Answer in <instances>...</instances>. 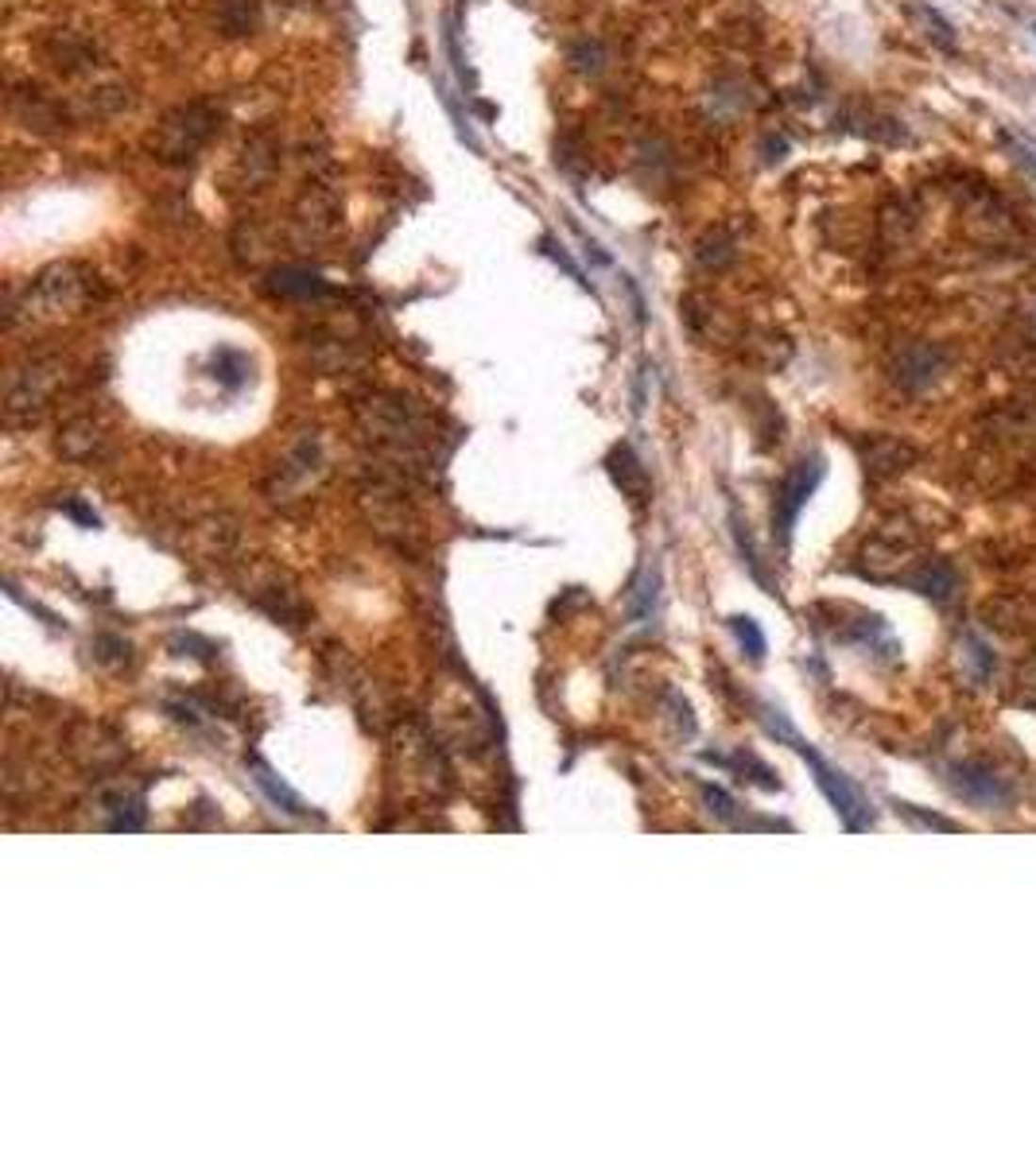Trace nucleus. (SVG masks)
I'll return each instance as SVG.
<instances>
[{"label":"nucleus","mask_w":1036,"mask_h":1164,"mask_svg":"<svg viewBox=\"0 0 1036 1164\" xmlns=\"http://www.w3.org/2000/svg\"><path fill=\"white\" fill-rule=\"evenodd\" d=\"M703 800L710 803V812H715L719 819H734V800H730L722 788H715V784H703Z\"/></svg>","instance_id":"obj_20"},{"label":"nucleus","mask_w":1036,"mask_h":1164,"mask_svg":"<svg viewBox=\"0 0 1036 1164\" xmlns=\"http://www.w3.org/2000/svg\"><path fill=\"white\" fill-rule=\"evenodd\" d=\"M970 656H975V664H979V671H982V675H990V668H994V656H990V649H986V644L970 640Z\"/></svg>","instance_id":"obj_22"},{"label":"nucleus","mask_w":1036,"mask_h":1164,"mask_svg":"<svg viewBox=\"0 0 1036 1164\" xmlns=\"http://www.w3.org/2000/svg\"><path fill=\"white\" fill-rule=\"evenodd\" d=\"M12 117L24 128H31V133H55V128L67 121V113H62L43 89H16L12 93Z\"/></svg>","instance_id":"obj_6"},{"label":"nucleus","mask_w":1036,"mask_h":1164,"mask_svg":"<svg viewBox=\"0 0 1036 1164\" xmlns=\"http://www.w3.org/2000/svg\"><path fill=\"white\" fill-rule=\"evenodd\" d=\"M823 459L819 455H812V459H803L800 466H792V474L785 477V485H781V497H776V509H772V516H776V532H781V540H788L792 536V528H796V521H800V512H803V505H807V497L816 493V485L823 481Z\"/></svg>","instance_id":"obj_4"},{"label":"nucleus","mask_w":1036,"mask_h":1164,"mask_svg":"<svg viewBox=\"0 0 1036 1164\" xmlns=\"http://www.w3.org/2000/svg\"><path fill=\"white\" fill-rule=\"evenodd\" d=\"M296 218H299V225H303L311 237H327V234L334 230V218H338V199H334L327 186H311V190L303 194V202H299Z\"/></svg>","instance_id":"obj_9"},{"label":"nucleus","mask_w":1036,"mask_h":1164,"mask_svg":"<svg viewBox=\"0 0 1036 1164\" xmlns=\"http://www.w3.org/2000/svg\"><path fill=\"white\" fill-rule=\"evenodd\" d=\"M93 291V276L78 265H55L43 276H36V283L27 287L24 296V315L27 318H62L78 307L89 303Z\"/></svg>","instance_id":"obj_2"},{"label":"nucleus","mask_w":1036,"mask_h":1164,"mask_svg":"<svg viewBox=\"0 0 1036 1164\" xmlns=\"http://www.w3.org/2000/svg\"><path fill=\"white\" fill-rule=\"evenodd\" d=\"M730 629H734V637L741 640V649H746L753 660L765 656V633H761V625L753 618H730Z\"/></svg>","instance_id":"obj_18"},{"label":"nucleus","mask_w":1036,"mask_h":1164,"mask_svg":"<svg viewBox=\"0 0 1036 1164\" xmlns=\"http://www.w3.org/2000/svg\"><path fill=\"white\" fill-rule=\"evenodd\" d=\"M959 772H963V788L959 792L966 800L997 803L1001 796H1006V776H1001L997 768H990V765H963Z\"/></svg>","instance_id":"obj_10"},{"label":"nucleus","mask_w":1036,"mask_h":1164,"mask_svg":"<svg viewBox=\"0 0 1036 1164\" xmlns=\"http://www.w3.org/2000/svg\"><path fill=\"white\" fill-rule=\"evenodd\" d=\"M276 171V144L272 140H249L245 152H241V175H245V186H261L268 175Z\"/></svg>","instance_id":"obj_14"},{"label":"nucleus","mask_w":1036,"mask_h":1164,"mask_svg":"<svg viewBox=\"0 0 1036 1164\" xmlns=\"http://www.w3.org/2000/svg\"><path fill=\"white\" fill-rule=\"evenodd\" d=\"M609 474H613V481H618L633 501H644V497H649V474H644V466L637 462V455H633L629 446H613V455H609Z\"/></svg>","instance_id":"obj_11"},{"label":"nucleus","mask_w":1036,"mask_h":1164,"mask_svg":"<svg viewBox=\"0 0 1036 1164\" xmlns=\"http://www.w3.org/2000/svg\"><path fill=\"white\" fill-rule=\"evenodd\" d=\"M268 291L280 299H318V296H327V280L311 268L287 265V268H276L268 276Z\"/></svg>","instance_id":"obj_8"},{"label":"nucleus","mask_w":1036,"mask_h":1164,"mask_svg":"<svg viewBox=\"0 0 1036 1164\" xmlns=\"http://www.w3.org/2000/svg\"><path fill=\"white\" fill-rule=\"evenodd\" d=\"M1032 36H1036V24H1032Z\"/></svg>","instance_id":"obj_23"},{"label":"nucleus","mask_w":1036,"mask_h":1164,"mask_svg":"<svg viewBox=\"0 0 1036 1164\" xmlns=\"http://www.w3.org/2000/svg\"><path fill=\"white\" fill-rule=\"evenodd\" d=\"M58 380V362H36L12 377L8 384V412L20 415V412H40L51 396V388Z\"/></svg>","instance_id":"obj_5"},{"label":"nucleus","mask_w":1036,"mask_h":1164,"mask_svg":"<svg viewBox=\"0 0 1036 1164\" xmlns=\"http://www.w3.org/2000/svg\"><path fill=\"white\" fill-rule=\"evenodd\" d=\"M788 741H792V750H796V753H800V757H803L807 765H812V772H816V784H819V788H823V796H827V800L834 803V812L843 816L847 831H866L873 816H869L866 800L858 796V788H854V784L847 781L843 772H834V768H831V765H827V761H823L819 753H812V750H807V746H803V741H800L796 734H792Z\"/></svg>","instance_id":"obj_3"},{"label":"nucleus","mask_w":1036,"mask_h":1164,"mask_svg":"<svg viewBox=\"0 0 1036 1164\" xmlns=\"http://www.w3.org/2000/svg\"><path fill=\"white\" fill-rule=\"evenodd\" d=\"M249 768H252V781H256V788H261V792H265V796L280 807V812H287V816H307V803H303L296 792H291V788L280 781V776H276L265 761H256V757H252V761H249Z\"/></svg>","instance_id":"obj_12"},{"label":"nucleus","mask_w":1036,"mask_h":1164,"mask_svg":"<svg viewBox=\"0 0 1036 1164\" xmlns=\"http://www.w3.org/2000/svg\"><path fill=\"white\" fill-rule=\"evenodd\" d=\"M218 109L210 102H186V105H175L164 121L155 124L152 133V152L155 159H164V164H190L194 155H199L210 137L218 133Z\"/></svg>","instance_id":"obj_1"},{"label":"nucleus","mask_w":1036,"mask_h":1164,"mask_svg":"<svg viewBox=\"0 0 1036 1164\" xmlns=\"http://www.w3.org/2000/svg\"><path fill=\"white\" fill-rule=\"evenodd\" d=\"M214 377L225 384V388H241L252 373V362L245 358L241 349H214Z\"/></svg>","instance_id":"obj_15"},{"label":"nucleus","mask_w":1036,"mask_h":1164,"mask_svg":"<svg viewBox=\"0 0 1036 1164\" xmlns=\"http://www.w3.org/2000/svg\"><path fill=\"white\" fill-rule=\"evenodd\" d=\"M695 256H699V265H703V268L719 272V268H726V265L734 261V241L726 237V230H710V234L699 241Z\"/></svg>","instance_id":"obj_16"},{"label":"nucleus","mask_w":1036,"mask_h":1164,"mask_svg":"<svg viewBox=\"0 0 1036 1164\" xmlns=\"http://www.w3.org/2000/svg\"><path fill=\"white\" fill-rule=\"evenodd\" d=\"M664 706H672V719H675V726H679V734H695V719H691V706H688V699L679 695V691H664Z\"/></svg>","instance_id":"obj_19"},{"label":"nucleus","mask_w":1036,"mask_h":1164,"mask_svg":"<svg viewBox=\"0 0 1036 1164\" xmlns=\"http://www.w3.org/2000/svg\"><path fill=\"white\" fill-rule=\"evenodd\" d=\"M944 369V353L931 349V346H909L897 358L893 365V377L904 384V388H928Z\"/></svg>","instance_id":"obj_7"},{"label":"nucleus","mask_w":1036,"mask_h":1164,"mask_svg":"<svg viewBox=\"0 0 1036 1164\" xmlns=\"http://www.w3.org/2000/svg\"><path fill=\"white\" fill-rule=\"evenodd\" d=\"M656 590H660V567H656V563H644L640 574L633 578V590H629V618H633V622L653 618V609H656Z\"/></svg>","instance_id":"obj_13"},{"label":"nucleus","mask_w":1036,"mask_h":1164,"mask_svg":"<svg viewBox=\"0 0 1036 1164\" xmlns=\"http://www.w3.org/2000/svg\"><path fill=\"white\" fill-rule=\"evenodd\" d=\"M109 812H117V819L109 823L113 831H140L144 827V800L140 796H109Z\"/></svg>","instance_id":"obj_17"},{"label":"nucleus","mask_w":1036,"mask_h":1164,"mask_svg":"<svg viewBox=\"0 0 1036 1164\" xmlns=\"http://www.w3.org/2000/svg\"><path fill=\"white\" fill-rule=\"evenodd\" d=\"M916 12H920V16L928 20V24H931V36H935V40H940L944 47H955V36H951V24H947V20L940 16V12H935V8H928V5H920Z\"/></svg>","instance_id":"obj_21"}]
</instances>
